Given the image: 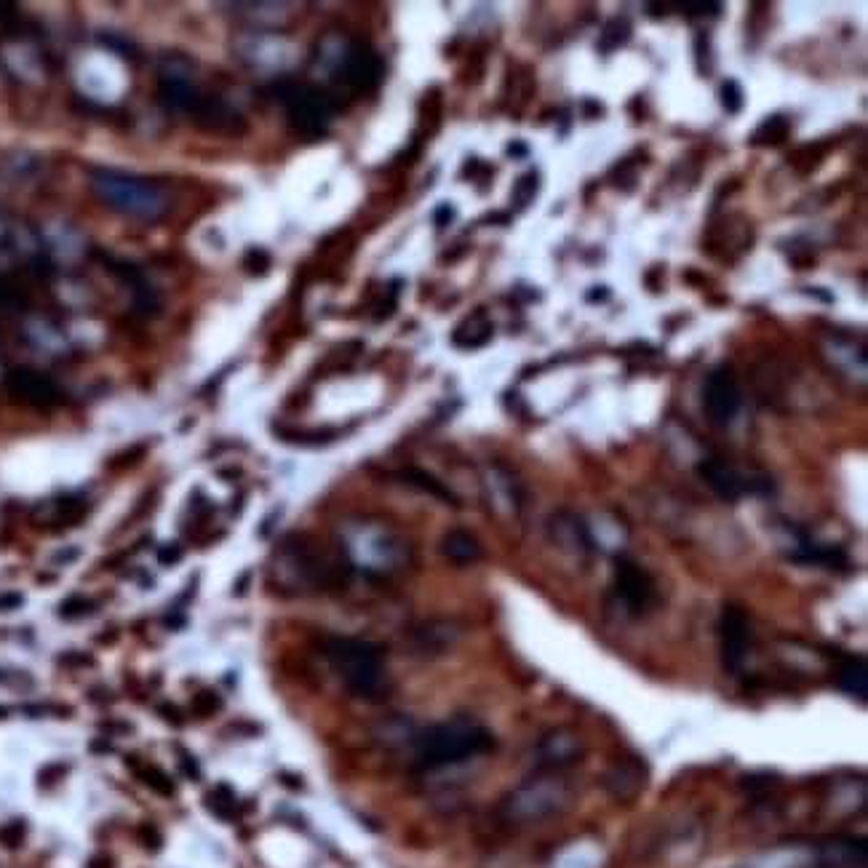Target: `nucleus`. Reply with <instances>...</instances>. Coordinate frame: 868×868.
Masks as SVG:
<instances>
[{"mask_svg":"<svg viewBox=\"0 0 868 868\" xmlns=\"http://www.w3.org/2000/svg\"><path fill=\"white\" fill-rule=\"evenodd\" d=\"M839 684L842 690L850 695V698L866 703L868 700V668L863 658H850L844 660L842 668H839Z\"/></svg>","mask_w":868,"mask_h":868,"instance_id":"4468645a","label":"nucleus"},{"mask_svg":"<svg viewBox=\"0 0 868 868\" xmlns=\"http://www.w3.org/2000/svg\"><path fill=\"white\" fill-rule=\"evenodd\" d=\"M19 604H22V596H17V593H6V599H0V609L19 607Z\"/></svg>","mask_w":868,"mask_h":868,"instance_id":"aec40b11","label":"nucleus"},{"mask_svg":"<svg viewBox=\"0 0 868 868\" xmlns=\"http://www.w3.org/2000/svg\"><path fill=\"white\" fill-rule=\"evenodd\" d=\"M3 385L9 390L11 398H17L19 404L38 406V409H49V406L59 404V388L46 377V374L27 369V366H17L3 377Z\"/></svg>","mask_w":868,"mask_h":868,"instance_id":"39448f33","label":"nucleus"},{"mask_svg":"<svg viewBox=\"0 0 868 868\" xmlns=\"http://www.w3.org/2000/svg\"><path fill=\"white\" fill-rule=\"evenodd\" d=\"M706 414L714 425H730L740 409L738 380L727 369H716L706 382Z\"/></svg>","mask_w":868,"mask_h":868,"instance_id":"0eeeda50","label":"nucleus"},{"mask_svg":"<svg viewBox=\"0 0 868 868\" xmlns=\"http://www.w3.org/2000/svg\"><path fill=\"white\" fill-rule=\"evenodd\" d=\"M820 860L826 868H866L868 850L860 839H834L820 847Z\"/></svg>","mask_w":868,"mask_h":868,"instance_id":"9b49d317","label":"nucleus"},{"mask_svg":"<svg viewBox=\"0 0 868 868\" xmlns=\"http://www.w3.org/2000/svg\"><path fill=\"white\" fill-rule=\"evenodd\" d=\"M278 97L284 102L289 123L300 134H305V137L324 134L326 126H329V115H332V102L324 91L305 86V83H284L278 89Z\"/></svg>","mask_w":868,"mask_h":868,"instance_id":"20e7f679","label":"nucleus"},{"mask_svg":"<svg viewBox=\"0 0 868 868\" xmlns=\"http://www.w3.org/2000/svg\"><path fill=\"white\" fill-rule=\"evenodd\" d=\"M700 476L708 481V487L714 489L722 500H738L740 495H746V479L738 471H732L730 465L719 463V460H706L700 465Z\"/></svg>","mask_w":868,"mask_h":868,"instance_id":"9d476101","label":"nucleus"},{"mask_svg":"<svg viewBox=\"0 0 868 868\" xmlns=\"http://www.w3.org/2000/svg\"><path fill=\"white\" fill-rule=\"evenodd\" d=\"M788 137V121L780 115H772L754 131L756 145H780Z\"/></svg>","mask_w":868,"mask_h":868,"instance_id":"f3484780","label":"nucleus"},{"mask_svg":"<svg viewBox=\"0 0 868 868\" xmlns=\"http://www.w3.org/2000/svg\"><path fill=\"white\" fill-rule=\"evenodd\" d=\"M722 94H724V107H727L730 113H738L740 107H743V91H740L738 83L727 81Z\"/></svg>","mask_w":868,"mask_h":868,"instance_id":"6ab92c4d","label":"nucleus"},{"mask_svg":"<svg viewBox=\"0 0 868 868\" xmlns=\"http://www.w3.org/2000/svg\"><path fill=\"white\" fill-rule=\"evenodd\" d=\"M342 75H345V81H348L353 89H374L382 78V59L377 57L372 49L356 46V49H350V54L345 57Z\"/></svg>","mask_w":868,"mask_h":868,"instance_id":"1a4fd4ad","label":"nucleus"},{"mask_svg":"<svg viewBox=\"0 0 868 868\" xmlns=\"http://www.w3.org/2000/svg\"><path fill=\"white\" fill-rule=\"evenodd\" d=\"M489 334H492V324L479 313V316L468 318V321L457 329L455 345H460V348H479V345H484V342L489 340Z\"/></svg>","mask_w":868,"mask_h":868,"instance_id":"2eb2a0df","label":"nucleus"},{"mask_svg":"<svg viewBox=\"0 0 868 868\" xmlns=\"http://www.w3.org/2000/svg\"><path fill=\"white\" fill-rule=\"evenodd\" d=\"M492 746V735L473 722H447L430 727L417 738V756L428 767L457 764Z\"/></svg>","mask_w":868,"mask_h":868,"instance_id":"7ed1b4c3","label":"nucleus"},{"mask_svg":"<svg viewBox=\"0 0 868 868\" xmlns=\"http://www.w3.org/2000/svg\"><path fill=\"white\" fill-rule=\"evenodd\" d=\"M161 94H163V102H166L171 110H179V113L195 115V110H198L203 102V97L198 94V89H195L193 83L187 81V78H179V75L163 78Z\"/></svg>","mask_w":868,"mask_h":868,"instance_id":"f8f14e48","label":"nucleus"},{"mask_svg":"<svg viewBox=\"0 0 868 868\" xmlns=\"http://www.w3.org/2000/svg\"><path fill=\"white\" fill-rule=\"evenodd\" d=\"M719 636H722V658L727 671H740L746 663L748 649H751V625L748 615L738 604H727L719 623Z\"/></svg>","mask_w":868,"mask_h":868,"instance_id":"423d86ee","label":"nucleus"},{"mask_svg":"<svg viewBox=\"0 0 868 868\" xmlns=\"http://www.w3.org/2000/svg\"><path fill=\"white\" fill-rule=\"evenodd\" d=\"M326 655L342 684L358 698H380L388 690V676L382 666L380 649L364 639L337 636L326 644Z\"/></svg>","mask_w":868,"mask_h":868,"instance_id":"f03ea898","label":"nucleus"},{"mask_svg":"<svg viewBox=\"0 0 868 868\" xmlns=\"http://www.w3.org/2000/svg\"><path fill=\"white\" fill-rule=\"evenodd\" d=\"M452 641H455V631L444 623L422 625L420 631H417V644H422L425 649H433V652L447 649Z\"/></svg>","mask_w":868,"mask_h":868,"instance_id":"dca6fc26","label":"nucleus"},{"mask_svg":"<svg viewBox=\"0 0 868 868\" xmlns=\"http://www.w3.org/2000/svg\"><path fill=\"white\" fill-rule=\"evenodd\" d=\"M91 190L110 209L139 222H158L169 211V195L161 187L134 174L113 169L91 171Z\"/></svg>","mask_w":868,"mask_h":868,"instance_id":"f257e3e1","label":"nucleus"},{"mask_svg":"<svg viewBox=\"0 0 868 868\" xmlns=\"http://www.w3.org/2000/svg\"><path fill=\"white\" fill-rule=\"evenodd\" d=\"M617 593L631 612H644L652 601V580L633 561L617 564Z\"/></svg>","mask_w":868,"mask_h":868,"instance_id":"6e6552de","label":"nucleus"},{"mask_svg":"<svg viewBox=\"0 0 868 868\" xmlns=\"http://www.w3.org/2000/svg\"><path fill=\"white\" fill-rule=\"evenodd\" d=\"M441 551H444L447 559L457 561V564H471V561H476L481 556V545L471 532H465V529H452V532L444 537Z\"/></svg>","mask_w":868,"mask_h":868,"instance_id":"ddd939ff","label":"nucleus"},{"mask_svg":"<svg viewBox=\"0 0 868 868\" xmlns=\"http://www.w3.org/2000/svg\"><path fill=\"white\" fill-rule=\"evenodd\" d=\"M139 778L145 780L147 786L153 788L155 794H163V796H171L174 794V786H171V780L163 775L161 770H155V767H147V764H142V770H139Z\"/></svg>","mask_w":868,"mask_h":868,"instance_id":"a211bd4d","label":"nucleus"}]
</instances>
